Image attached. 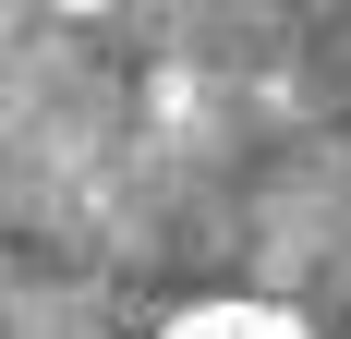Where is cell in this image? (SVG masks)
I'll return each instance as SVG.
<instances>
[{
	"mask_svg": "<svg viewBox=\"0 0 351 339\" xmlns=\"http://www.w3.org/2000/svg\"><path fill=\"white\" fill-rule=\"evenodd\" d=\"M158 339H315V327L279 315V303H194V315H170Z\"/></svg>",
	"mask_w": 351,
	"mask_h": 339,
	"instance_id": "6da1fadb",
	"label": "cell"
}]
</instances>
